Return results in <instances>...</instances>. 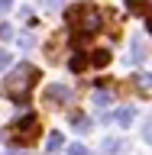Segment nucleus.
Segmentation results:
<instances>
[{"label": "nucleus", "mask_w": 152, "mask_h": 155, "mask_svg": "<svg viewBox=\"0 0 152 155\" xmlns=\"http://www.w3.org/2000/svg\"><path fill=\"white\" fill-rule=\"evenodd\" d=\"M36 81H39V68L29 65V61H19V65H13V71L3 78V94L13 97L16 104H29V91H32Z\"/></svg>", "instance_id": "1"}, {"label": "nucleus", "mask_w": 152, "mask_h": 155, "mask_svg": "<svg viewBox=\"0 0 152 155\" xmlns=\"http://www.w3.org/2000/svg\"><path fill=\"white\" fill-rule=\"evenodd\" d=\"M100 23H104V16H100V10H97V7H91V3L78 7L75 13H71V26H75V45H84V39H91L94 32H100Z\"/></svg>", "instance_id": "2"}, {"label": "nucleus", "mask_w": 152, "mask_h": 155, "mask_svg": "<svg viewBox=\"0 0 152 155\" xmlns=\"http://www.w3.org/2000/svg\"><path fill=\"white\" fill-rule=\"evenodd\" d=\"M68 100H71V87H65V84L46 87V104H68Z\"/></svg>", "instance_id": "3"}, {"label": "nucleus", "mask_w": 152, "mask_h": 155, "mask_svg": "<svg viewBox=\"0 0 152 155\" xmlns=\"http://www.w3.org/2000/svg\"><path fill=\"white\" fill-rule=\"evenodd\" d=\"M146 61V39L136 36L133 39V52H130V65H143Z\"/></svg>", "instance_id": "4"}, {"label": "nucleus", "mask_w": 152, "mask_h": 155, "mask_svg": "<svg viewBox=\"0 0 152 155\" xmlns=\"http://www.w3.org/2000/svg\"><path fill=\"white\" fill-rule=\"evenodd\" d=\"M84 65H87V55H84V45H75V55H71V61H68V68L71 71H84Z\"/></svg>", "instance_id": "5"}, {"label": "nucleus", "mask_w": 152, "mask_h": 155, "mask_svg": "<svg viewBox=\"0 0 152 155\" xmlns=\"http://www.w3.org/2000/svg\"><path fill=\"white\" fill-rule=\"evenodd\" d=\"M126 13H133V16H149V3L146 0H126Z\"/></svg>", "instance_id": "6"}, {"label": "nucleus", "mask_w": 152, "mask_h": 155, "mask_svg": "<svg viewBox=\"0 0 152 155\" xmlns=\"http://www.w3.org/2000/svg\"><path fill=\"white\" fill-rule=\"evenodd\" d=\"M32 126H36V113H23L16 123H13V129H19V133H23V129H26V133H32Z\"/></svg>", "instance_id": "7"}, {"label": "nucleus", "mask_w": 152, "mask_h": 155, "mask_svg": "<svg viewBox=\"0 0 152 155\" xmlns=\"http://www.w3.org/2000/svg\"><path fill=\"white\" fill-rule=\"evenodd\" d=\"M94 104H97V110H107V107L113 104V94H110V91H100V87H97V94H94Z\"/></svg>", "instance_id": "8"}, {"label": "nucleus", "mask_w": 152, "mask_h": 155, "mask_svg": "<svg viewBox=\"0 0 152 155\" xmlns=\"http://www.w3.org/2000/svg\"><path fill=\"white\" fill-rule=\"evenodd\" d=\"M65 145V139H62V133H49V139H46V152L52 155V152H58Z\"/></svg>", "instance_id": "9"}, {"label": "nucleus", "mask_w": 152, "mask_h": 155, "mask_svg": "<svg viewBox=\"0 0 152 155\" xmlns=\"http://www.w3.org/2000/svg\"><path fill=\"white\" fill-rule=\"evenodd\" d=\"M133 116H136V110H133V107H123V110H117V116H113V120H117L120 126H130V123H133Z\"/></svg>", "instance_id": "10"}, {"label": "nucleus", "mask_w": 152, "mask_h": 155, "mask_svg": "<svg viewBox=\"0 0 152 155\" xmlns=\"http://www.w3.org/2000/svg\"><path fill=\"white\" fill-rule=\"evenodd\" d=\"M71 123H75V133H91V120H87V116L75 113V116H71Z\"/></svg>", "instance_id": "11"}, {"label": "nucleus", "mask_w": 152, "mask_h": 155, "mask_svg": "<svg viewBox=\"0 0 152 155\" xmlns=\"http://www.w3.org/2000/svg\"><path fill=\"white\" fill-rule=\"evenodd\" d=\"M91 61H94L97 68H104V65H110V52H107V48H97L94 55H91Z\"/></svg>", "instance_id": "12"}, {"label": "nucleus", "mask_w": 152, "mask_h": 155, "mask_svg": "<svg viewBox=\"0 0 152 155\" xmlns=\"http://www.w3.org/2000/svg\"><path fill=\"white\" fill-rule=\"evenodd\" d=\"M39 3H42V10H49V13H55V10L65 7V0H39Z\"/></svg>", "instance_id": "13"}, {"label": "nucleus", "mask_w": 152, "mask_h": 155, "mask_svg": "<svg viewBox=\"0 0 152 155\" xmlns=\"http://www.w3.org/2000/svg\"><path fill=\"white\" fill-rule=\"evenodd\" d=\"M117 149H123V142H120V139H107V142H104V155L117 152Z\"/></svg>", "instance_id": "14"}, {"label": "nucleus", "mask_w": 152, "mask_h": 155, "mask_svg": "<svg viewBox=\"0 0 152 155\" xmlns=\"http://www.w3.org/2000/svg\"><path fill=\"white\" fill-rule=\"evenodd\" d=\"M136 87H139L143 94H149V74H136Z\"/></svg>", "instance_id": "15"}, {"label": "nucleus", "mask_w": 152, "mask_h": 155, "mask_svg": "<svg viewBox=\"0 0 152 155\" xmlns=\"http://www.w3.org/2000/svg\"><path fill=\"white\" fill-rule=\"evenodd\" d=\"M68 155H91V152H87L81 142H71V145H68Z\"/></svg>", "instance_id": "16"}, {"label": "nucleus", "mask_w": 152, "mask_h": 155, "mask_svg": "<svg viewBox=\"0 0 152 155\" xmlns=\"http://www.w3.org/2000/svg\"><path fill=\"white\" fill-rule=\"evenodd\" d=\"M16 42H19L23 48H32V42H36V39H32V36H23V32H19V36H16Z\"/></svg>", "instance_id": "17"}, {"label": "nucleus", "mask_w": 152, "mask_h": 155, "mask_svg": "<svg viewBox=\"0 0 152 155\" xmlns=\"http://www.w3.org/2000/svg\"><path fill=\"white\" fill-rule=\"evenodd\" d=\"M10 36H13V29H10L7 23H0V39H10Z\"/></svg>", "instance_id": "18"}, {"label": "nucleus", "mask_w": 152, "mask_h": 155, "mask_svg": "<svg viewBox=\"0 0 152 155\" xmlns=\"http://www.w3.org/2000/svg\"><path fill=\"white\" fill-rule=\"evenodd\" d=\"M10 65V52H3V48H0V68H7Z\"/></svg>", "instance_id": "19"}, {"label": "nucleus", "mask_w": 152, "mask_h": 155, "mask_svg": "<svg viewBox=\"0 0 152 155\" xmlns=\"http://www.w3.org/2000/svg\"><path fill=\"white\" fill-rule=\"evenodd\" d=\"M10 7H13V0H0V16H3V13H7Z\"/></svg>", "instance_id": "20"}, {"label": "nucleus", "mask_w": 152, "mask_h": 155, "mask_svg": "<svg viewBox=\"0 0 152 155\" xmlns=\"http://www.w3.org/2000/svg\"><path fill=\"white\" fill-rule=\"evenodd\" d=\"M10 155H26V152H19V149H13V152H10Z\"/></svg>", "instance_id": "21"}, {"label": "nucleus", "mask_w": 152, "mask_h": 155, "mask_svg": "<svg viewBox=\"0 0 152 155\" xmlns=\"http://www.w3.org/2000/svg\"><path fill=\"white\" fill-rule=\"evenodd\" d=\"M0 139H3V136H0Z\"/></svg>", "instance_id": "22"}]
</instances>
